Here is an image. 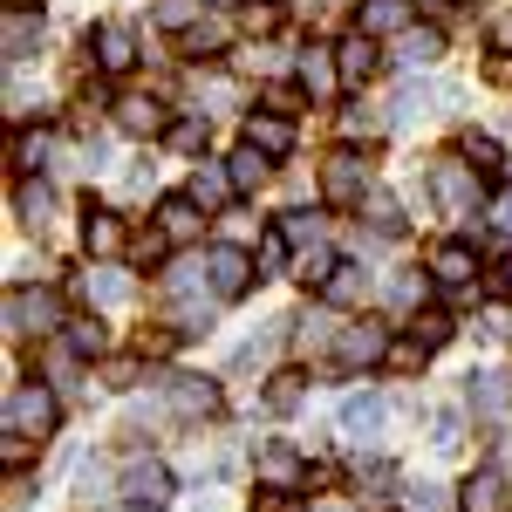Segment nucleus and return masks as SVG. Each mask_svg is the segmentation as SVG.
<instances>
[{"label":"nucleus","instance_id":"obj_1","mask_svg":"<svg viewBox=\"0 0 512 512\" xmlns=\"http://www.w3.org/2000/svg\"><path fill=\"white\" fill-rule=\"evenodd\" d=\"M69 328V308H62V294L48 287V280H14L7 287V335H62Z\"/></svg>","mask_w":512,"mask_h":512},{"label":"nucleus","instance_id":"obj_2","mask_svg":"<svg viewBox=\"0 0 512 512\" xmlns=\"http://www.w3.org/2000/svg\"><path fill=\"white\" fill-rule=\"evenodd\" d=\"M55 424H62V403H55V390L48 383H14L7 390V431L21 437H55Z\"/></svg>","mask_w":512,"mask_h":512},{"label":"nucleus","instance_id":"obj_3","mask_svg":"<svg viewBox=\"0 0 512 512\" xmlns=\"http://www.w3.org/2000/svg\"><path fill=\"white\" fill-rule=\"evenodd\" d=\"M390 342H396V328L383 315H355L342 335H335V362L342 369H376L383 355H390Z\"/></svg>","mask_w":512,"mask_h":512},{"label":"nucleus","instance_id":"obj_4","mask_svg":"<svg viewBox=\"0 0 512 512\" xmlns=\"http://www.w3.org/2000/svg\"><path fill=\"white\" fill-rule=\"evenodd\" d=\"M253 274H260V260H253L246 246H233V239H219V246L205 253V280H212L219 301H239V294L253 287Z\"/></svg>","mask_w":512,"mask_h":512},{"label":"nucleus","instance_id":"obj_5","mask_svg":"<svg viewBox=\"0 0 512 512\" xmlns=\"http://www.w3.org/2000/svg\"><path fill=\"white\" fill-rule=\"evenodd\" d=\"M362 192H369V158H362V151L321 158V198H328V205H362Z\"/></svg>","mask_w":512,"mask_h":512},{"label":"nucleus","instance_id":"obj_6","mask_svg":"<svg viewBox=\"0 0 512 512\" xmlns=\"http://www.w3.org/2000/svg\"><path fill=\"white\" fill-rule=\"evenodd\" d=\"M82 253L89 260H117V253H130V226H123L110 205H82Z\"/></svg>","mask_w":512,"mask_h":512},{"label":"nucleus","instance_id":"obj_7","mask_svg":"<svg viewBox=\"0 0 512 512\" xmlns=\"http://www.w3.org/2000/svg\"><path fill=\"white\" fill-rule=\"evenodd\" d=\"M431 192H437L444 212H458V219H465V212H478V171L465 158H437L431 164Z\"/></svg>","mask_w":512,"mask_h":512},{"label":"nucleus","instance_id":"obj_8","mask_svg":"<svg viewBox=\"0 0 512 512\" xmlns=\"http://www.w3.org/2000/svg\"><path fill=\"white\" fill-rule=\"evenodd\" d=\"M89 55H96L103 76H130V69H137V28H123V21H96V28H89Z\"/></svg>","mask_w":512,"mask_h":512},{"label":"nucleus","instance_id":"obj_9","mask_svg":"<svg viewBox=\"0 0 512 512\" xmlns=\"http://www.w3.org/2000/svg\"><path fill=\"white\" fill-rule=\"evenodd\" d=\"M164 410L185 417V424H198V417L219 410V383H212V376H164Z\"/></svg>","mask_w":512,"mask_h":512},{"label":"nucleus","instance_id":"obj_10","mask_svg":"<svg viewBox=\"0 0 512 512\" xmlns=\"http://www.w3.org/2000/svg\"><path fill=\"white\" fill-rule=\"evenodd\" d=\"M431 280L451 287V294H465V287L478 280V246L472 239H444V246H431Z\"/></svg>","mask_w":512,"mask_h":512},{"label":"nucleus","instance_id":"obj_11","mask_svg":"<svg viewBox=\"0 0 512 512\" xmlns=\"http://www.w3.org/2000/svg\"><path fill=\"white\" fill-rule=\"evenodd\" d=\"M110 110H117V130H123V137H151V144H158L164 130H171V110H164L158 96H137V89H130V96H117Z\"/></svg>","mask_w":512,"mask_h":512},{"label":"nucleus","instance_id":"obj_12","mask_svg":"<svg viewBox=\"0 0 512 512\" xmlns=\"http://www.w3.org/2000/svg\"><path fill=\"white\" fill-rule=\"evenodd\" d=\"M355 28H362V35H410V28H417V0H362V7H355Z\"/></svg>","mask_w":512,"mask_h":512},{"label":"nucleus","instance_id":"obj_13","mask_svg":"<svg viewBox=\"0 0 512 512\" xmlns=\"http://www.w3.org/2000/svg\"><path fill=\"white\" fill-rule=\"evenodd\" d=\"M308 485V458L294 444H267L260 451V492H301Z\"/></svg>","mask_w":512,"mask_h":512},{"label":"nucleus","instance_id":"obj_14","mask_svg":"<svg viewBox=\"0 0 512 512\" xmlns=\"http://www.w3.org/2000/svg\"><path fill=\"white\" fill-rule=\"evenodd\" d=\"M369 287H376V280H369V267H362V260H342V267H335V274H328V287H321V308H369Z\"/></svg>","mask_w":512,"mask_h":512},{"label":"nucleus","instance_id":"obj_15","mask_svg":"<svg viewBox=\"0 0 512 512\" xmlns=\"http://www.w3.org/2000/svg\"><path fill=\"white\" fill-rule=\"evenodd\" d=\"M205 219H212V212H205V205H192V192H171V198H158V226H164L171 239H178V246L205 239Z\"/></svg>","mask_w":512,"mask_h":512},{"label":"nucleus","instance_id":"obj_16","mask_svg":"<svg viewBox=\"0 0 512 512\" xmlns=\"http://www.w3.org/2000/svg\"><path fill=\"white\" fill-rule=\"evenodd\" d=\"M171 492H178V485H171V472H164L158 458H137V465L123 472V499H130V506H164Z\"/></svg>","mask_w":512,"mask_h":512},{"label":"nucleus","instance_id":"obj_17","mask_svg":"<svg viewBox=\"0 0 512 512\" xmlns=\"http://www.w3.org/2000/svg\"><path fill=\"white\" fill-rule=\"evenodd\" d=\"M246 144H253V151H267V158H287V151H294V117H280V110L260 103V110L246 117Z\"/></svg>","mask_w":512,"mask_h":512},{"label":"nucleus","instance_id":"obj_18","mask_svg":"<svg viewBox=\"0 0 512 512\" xmlns=\"http://www.w3.org/2000/svg\"><path fill=\"white\" fill-rule=\"evenodd\" d=\"M301 89H308V103H328V96H335V89H349V82H342V62H335V48H308V55H301Z\"/></svg>","mask_w":512,"mask_h":512},{"label":"nucleus","instance_id":"obj_19","mask_svg":"<svg viewBox=\"0 0 512 512\" xmlns=\"http://www.w3.org/2000/svg\"><path fill=\"white\" fill-rule=\"evenodd\" d=\"M335 62H342V82H369L376 69H383V55H376V35H362V28H349V35L335 41Z\"/></svg>","mask_w":512,"mask_h":512},{"label":"nucleus","instance_id":"obj_20","mask_svg":"<svg viewBox=\"0 0 512 512\" xmlns=\"http://www.w3.org/2000/svg\"><path fill=\"white\" fill-rule=\"evenodd\" d=\"M0 48H7V62H28L41 48V7H7V21H0Z\"/></svg>","mask_w":512,"mask_h":512},{"label":"nucleus","instance_id":"obj_21","mask_svg":"<svg viewBox=\"0 0 512 512\" xmlns=\"http://www.w3.org/2000/svg\"><path fill=\"white\" fill-rule=\"evenodd\" d=\"M185 192H192V205H205V212L219 219V212H226V205L239 198V185H233V171H226V164H198Z\"/></svg>","mask_w":512,"mask_h":512},{"label":"nucleus","instance_id":"obj_22","mask_svg":"<svg viewBox=\"0 0 512 512\" xmlns=\"http://www.w3.org/2000/svg\"><path fill=\"white\" fill-rule=\"evenodd\" d=\"M465 396H472L478 417H506L512 410V383L499 376V369H472V376H465Z\"/></svg>","mask_w":512,"mask_h":512},{"label":"nucleus","instance_id":"obj_23","mask_svg":"<svg viewBox=\"0 0 512 512\" xmlns=\"http://www.w3.org/2000/svg\"><path fill=\"white\" fill-rule=\"evenodd\" d=\"M465 512H506V472L499 465H478L472 478H465V499H458Z\"/></svg>","mask_w":512,"mask_h":512},{"label":"nucleus","instance_id":"obj_24","mask_svg":"<svg viewBox=\"0 0 512 512\" xmlns=\"http://www.w3.org/2000/svg\"><path fill=\"white\" fill-rule=\"evenodd\" d=\"M62 342H69L82 362H103V355H110V328H103V315H76L62 328Z\"/></svg>","mask_w":512,"mask_h":512},{"label":"nucleus","instance_id":"obj_25","mask_svg":"<svg viewBox=\"0 0 512 512\" xmlns=\"http://www.w3.org/2000/svg\"><path fill=\"white\" fill-rule=\"evenodd\" d=\"M226 171H233L239 198H246V192H260V185H267V178H274V158H267V151H253V144H239L233 158H226Z\"/></svg>","mask_w":512,"mask_h":512},{"label":"nucleus","instance_id":"obj_26","mask_svg":"<svg viewBox=\"0 0 512 512\" xmlns=\"http://www.w3.org/2000/svg\"><path fill=\"white\" fill-rule=\"evenodd\" d=\"M205 7L212 0H151V21H158L164 35H192L198 21H205Z\"/></svg>","mask_w":512,"mask_h":512},{"label":"nucleus","instance_id":"obj_27","mask_svg":"<svg viewBox=\"0 0 512 512\" xmlns=\"http://www.w3.org/2000/svg\"><path fill=\"white\" fill-rule=\"evenodd\" d=\"M301 396H308V376H301V369H274V376H267V410H274V417H294Z\"/></svg>","mask_w":512,"mask_h":512},{"label":"nucleus","instance_id":"obj_28","mask_svg":"<svg viewBox=\"0 0 512 512\" xmlns=\"http://www.w3.org/2000/svg\"><path fill=\"white\" fill-rule=\"evenodd\" d=\"M355 212H362V226H376V233H403V205H396V198L383 192V185H369Z\"/></svg>","mask_w":512,"mask_h":512},{"label":"nucleus","instance_id":"obj_29","mask_svg":"<svg viewBox=\"0 0 512 512\" xmlns=\"http://www.w3.org/2000/svg\"><path fill=\"white\" fill-rule=\"evenodd\" d=\"M294 253H301V246H294V239L280 233V226H267V233H260V246H253L260 274H287V267H294Z\"/></svg>","mask_w":512,"mask_h":512},{"label":"nucleus","instance_id":"obj_30","mask_svg":"<svg viewBox=\"0 0 512 512\" xmlns=\"http://www.w3.org/2000/svg\"><path fill=\"white\" fill-rule=\"evenodd\" d=\"M458 158L472 164V171H506V151H499V137H485V130H465V137H458Z\"/></svg>","mask_w":512,"mask_h":512},{"label":"nucleus","instance_id":"obj_31","mask_svg":"<svg viewBox=\"0 0 512 512\" xmlns=\"http://www.w3.org/2000/svg\"><path fill=\"white\" fill-rule=\"evenodd\" d=\"M342 431L349 437H376L383 431V403H376V396H349V403H342Z\"/></svg>","mask_w":512,"mask_h":512},{"label":"nucleus","instance_id":"obj_32","mask_svg":"<svg viewBox=\"0 0 512 512\" xmlns=\"http://www.w3.org/2000/svg\"><path fill=\"white\" fill-rule=\"evenodd\" d=\"M424 362H431V349H424L417 335H396L390 355H383V369H390V376H424Z\"/></svg>","mask_w":512,"mask_h":512},{"label":"nucleus","instance_id":"obj_33","mask_svg":"<svg viewBox=\"0 0 512 512\" xmlns=\"http://www.w3.org/2000/svg\"><path fill=\"white\" fill-rule=\"evenodd\" d=\"M185 41V55H233V28L226 21H198L192 35H178Z\"/></svg>","mask_w":512,"mask_h":512},{"label":"nucleus","instance_id":"obj_34","mask_svg":"<svg viewBox=\"0 0 512 512\" xmlns=\"http://www.w3.org/2000/svg\"><path fill=\"white\" fill-rule=\"evenodd\" d=\"M410 335H417V342L437 355L451 335H458V328H451V315H444V308H417V315H410Z\"/></svg>","mask_w":512,"mask_h":512},{"label":"nucleus","instance_id":"obj_35","mask_svg":"<svg viewBox=\"0 0 512 512\" xmlns=\"http://www.w3.org/2000/svg\"><path fill=\"white\" fill-rule=\"evenodd\" d=\"M41 164H48V137H14V144H7V171H14V178H35Z\"/></svg>","mask_w":512,"mask_h":512},{"label":"nucleus","instance_id":"obj_36","mask_svg":"<svg viewBox=\"0 0 512 512\" xmlns=\"http://www.w3.org/2000/svg\"><path fill=\"white\" fill-rule=\"evenodd\" d=\"M178 239L164 233V226H151V233H130V267H164V253H171Z\"/></svg>","mask_w":512,"mask_h":512},{"label":"nucleus","instance_id":"obj_37","mask_svg":"<svg viewBox=\"0 0 512 512\" xmlns=\"http://www.w3.org/2000/svg\"><path fill=\"white\" fill-rule=\"evenodd\" d=\"M335 267H342V260H335V253H328V246H315V253H294V280H301V287H328V274H335Z\"/></svg>","mask_w":512,"mask_h":512},{"label":"nucleus","instance_id":"obj_38","mask_svg":"<svg viewBox=\"0 0 512 512\" xmlns=\"http://www.w3.org/2000/svg\"><path fill=\"white\" fill-rule=\"evenodd\" d=\"M89 301H96V308H123V301H130V280H123L117 267H96V274H89Z\"/></svg>","mask_w":512,"mask_h":512},{"label":"nucleus","instance_id":"obj_39","mask_svg":"<svg viewBox=\"0 0 512 512\" xmlns=\"http://www.w3.org/2000/svg\"><path fill=\"white\" fill-rule=\"evenodd\" d=\"M205 137H212V123H205V117H185V123H171V130H164V144H171V151H185V158L205 151Z\"/></svg>","mask_w":512,"mask_h":512},{"label":"nucleus","instance_id":"obj_40","mask_svg":"<svg viewBox=\"0 0 512 512\" xmlns=\"http://www.w3.org/2000/svg\"><path fill=\"white\" fill-rule=\"evenodd\" d=\"M178 335H185L178 321H158V328H144V335H137V355H144V362H158V355L178 349Z\"/></svg>","mask_w":512,"mask_h":512},{"label":"nucleus","instance_id":"obj_41","mask_svg":"<svg viewBox=\"0 0 512 512\" xmlns=\"http://www.w3.org/2000/svg\"><path fill=\"white\" fill-rule=\"evenodd\" d=\"M437 55H444V35H437V28H410V35H403V62L424 69V62H437Z\"/></svg>","mask_w":512,"mask_h":512},{"label":"nucleus","instance_id":"obj_42","mask_svg":"<svg viewBox=\"0 0 512 512\" xmlns=\"http://www.w3.org/2000/svg\"><path fill=\"white\" fill-rule=\"evenodd\" d=\"M48 212H55V198H48V185H35V178H28V185H21V219H28L35 233H48Z\"/></svg>","mask_w":512,"mask_h":512},{"label":"nucleus","instance_id":"obj_43","mask_svg":"<svg viewBox=\"0 0 512 512\" xmlns=\"http://www.w3.org/2000/svg\"><path fill=\"white\" fill-rule=\"evenodd\" d=\"M267 110H280V117H301V110H308V89H301V82H280V89H267Z\"/></svg>","mask_w":512,"mask_h":512},{"label":"nucleus","instance_id":"obj_44","mask_svg":"<svg viewBox=\"0 0 512 512\" xmlns=\"http://www.w3.org/2000/svg\"><path fill=\"white\" fill-rule=\"evenodd\" d=\"M35 451H41V444H35V437H21V431H7V437H0V465H7V472H21V465H28Z\"/></svg>","mask_w":512,"mask_h":512},{"label":"nucleus","instance_id":"obj_45","mask_svg":"<svg viewBox=\"0 0 512 512\" xmlns=\"http://www.w3.org/2000/svg\"><path fill=\"white\" fill-rule=\"evenodd\" d=\"M376 130H383V117H376V110H342V137H349V144L376 137Z\"/></svg>","mask_w":512,"mask_h":512},{"label":"nucleus","instance_id":"obj_46","mask_svg":"<svg viewBox=\"0 0 512 512\" xmlns=\"http://www.w3.org/2000/svg\"><path fill=\"white\" fill-rule=\"evenodd\" d=\"M96 383H103V390H130V383H137V362H110V355H103V362H96Z\"/></svg>","mask_w":512,"mask_h":512},{"label":"nucleus","instance_id":"obj_47","mask_svg":"<svg viewBox=\"0 0 512 512\" xmlns=\"http://www.w3.org/2000/svg\"><path fill=\"white\" fill-rule=\"evenodd\" d=\"M280 233L294 239V246H308V239H321V219H315V212H287V219H280Z\"/></svg>","mask_w":512,"mask_h":512},{"label":"nucleus","instance_id":"obj_48","mask_svg":"<svg viewBox=\"0 0 512 512\" xmlns=\"http://www.w3.org/2000/svg\"><path fill=\"white\" fill-rule=\"evenodd\" d=\"M280 28V7H246V35H274Z\"/></svg>","mask_w":512,"mask_h":512},{"label":"nucleus","instance_id":"obj_49","mask_svg":"<svg viewBox=\"0 0 512 512\" xmlns=\"http://www.w3.org/2000/svg\"><path fill=\"white\" fill-rule=\"evenodd\" d=\"M417 512H451V492H444V485H424V492H417Z\"/></svg>","mask_w":512,"mask_h":512},{"label":"nucleus","instance_id":"obj_50","mask_svg":"<svg viewBox=\"0 0 512 512\" xmlns=\"http://www.w3.org/2000/svg\"><path fill=\"white\" fill-rule=\"evenodd\" d=\"M233 69H239V76H253V69H267V55H260V48H233Z\"/></svg>","mask_w":512,"mask_h":512},{"label":"nucleus","instance_id":"obj_51","mask_svg":"<svg viewBox=\"0 0 512 512\" xmlns=\"http://www.w3.org/2000/svg\"><path fill=\"white\" fill-rule=\"evenodd\" d=\"M226 219H233V226H226V239H233V246H239V239H253V233H267V226H253V219H239V212H226Z\"/></svg>","mask_w":512,"mask_h":512},{"label":"nucleus","instance_id":"obj_52","mask_svg":"<svg viewBox=\"0 0 512 512\" xmlns=\"http://www.w3.org/2000/svg\"><path fill=\"white\" fill-rule=\"evenodd\" d=\"M492 41H499V48L512 55V14H506V21H492Z\"/></svg>","mask_w":512,"mask_h":512},{"label":"nucleus","instance_id":"obj_53","mask_svg":"<svg viewBox=\"0 0 512 512\" xmlns=\"http://www.w3.org/2000/svg\"><path fill=\"white\" fill-rule=\"evenodd\" d=\"M499 226H506V233H512V192L499 198Z\"/></svg>","mask_w":512,"mask_h":512},{"label":"nucleus","instance_id":"obj_54","mask_svg":"<svg viewBox=\"0 0 512 512\" xmlns=\"http://www.w3.org/2000/svg\"><path fill=\"white\" fill-rule=\"evenodd\" d=\"M499 287H506V294H512V253H506V267H499Z\"/></svg>","mask_w":512,"mask_h":512},{"label":"nucleus","instance_id":"obj_55","mask_svg":"<svg viewBox=\"0 0 512 512\" xmlns=\"http://www.w3.org/2000/svg\"><path fill=\"white\" fill-rule=\"evenodd\" d=\"M0 7H41V0H0Z\"/></svg>","mask_w":512,"mask_h":512},{"label":"nucleus","instance_id":"obj_56","mask_svg":"<svg viewBox=\"0 0 512 512\" xmlns=\"http://www.w3.org/2000/svg\"><path fill=\"white\" fill-rule=\"evenodd\" d=\"M417 7H431V14H437V7H444V0H417Z\"/></svg>","mask_w":512,"mask_h":512},{"label":"nucleus","instance_id":"obj_57","mask_svg":"<svg viewBox=\"0 0 512 512\" xmlns=\"http://www.w3.org/2000/svg\"><path fill=\"white\" fill-rule=\"evenodd\" d=\"M212 7H239V0H212Z\"/></svg>","mask_w":512,"mask_h":512},{"label":"nucleus","instance_id":"obj_58","mask_svg":"<svg viewBox=\"0 0 512 512\" xmlns=\"http://www.w3.org/2000/svg\"><path fill=\"white\" fill-rule=\"evenodd\" d=\"M506 178H512V158H506Z\"/></svg>","mask_w":512,"mask_h":512}]
</instances>
